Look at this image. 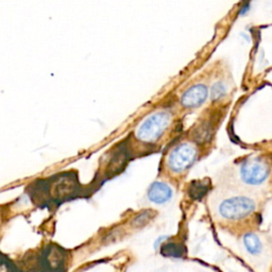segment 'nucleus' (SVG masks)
Instances as JSON below:
<instances>
[{
	"label": "nucleus",
	"instance_id": "obj_1",
	"mask_svg": "<svg viewBox=\"0 0 272 272\" xmlns=\"http://www.w3.org/2000/svg\"><path fill=\"white\" fill-rule=\"evenodd\" d=\"M171 123L167 112H156L148 116L136 130V137L145 143H152L162 137Z\"/></svg>",
	"mask_w": 272,
	"mask_h": 272
},
{
	"label": "nucleus",
	"instance_id": "obj_2",
	"mask_svg": "<svg viewBox=\"0 0 272 272\" xmlns=\"http://www.w3.org/2000/svg\"><path fill=\"white\" fill-rule=\"evenodd\" d=\"M255 207V202L250 198L233 197L222 201L218 207V211L224 219L238 220L253 213Z\"/></svg>",
	"mask_w": 272,
	"mask_h": 272
},
{
	"label": "nucleus",
	"instance_id": "obj_3",
	"mask_svg": "<svg viewBox=\"0 0 272 272\" xmlns=\"http://www.w3.org/2000/svg\"><path fill=\"white\" fill-rule=\"evenodd\" d=\"M197 158V150L192 143H180L168 155V168L176 173H181L188 169Z\"/></svg>",
	"mask_w": 272,
	"mask_h": 272
},
{
	"label": "nucleus",
	"instance_id": "obj_4",
	"mask_svg": "<svg viewBox=\"0 0 272 272\" xmlns=\"http://www.w3.org/2000/svg\"><path fill=\"white\" fill-rule=\"evenodd\" d=\"M269 173V165L260 158H251L246 161L240 168L241 179L249 185L263 184L268 179Z\"/></svg>",
	"mask_w": 272,
	"mask_h": 272
},
{
	"label": "nucleus",
	"instance_id": "obj_5",
	"mask_svg": "<svg viewBox=\"0 0 272 272\" xmlns=\"http://www.w3.org/2000/svg\"><path fill=\"white\" fill-rule=\"evenodd\" d=\"M66 252L56 246H49L41 259V267L45 272H64L66 267Z\"/></svg>",
	"mask_w": 272,
	"mask_h": 272
},
{
	"label": "nucleus",
	"instance_id": "obj_6",
	"mask_svg": "<svg viewBox=\"0 0 272 272\" xmlns=\"http://www.w3.org/2000/svg\"><path fill=\"white\" fill-rule=\"evenodd\" d=\"M207 88L203 84L194 85L188 88L181 98V103L185 108H198L205 102L207 98Z\"/></svg>",
	"mask_w": 272,
	"mask_h": 272
},
{
	"label": "nucleus",
	"instance_id": "obj_7",
	"mask_svg": "<svg viewBox=\"0 0 272 272\" xmlns=\"http://www.w3.org/2000/svg\"><path fill=\"white\" fill-rule=\"evenodd\" d=\"M172 197V190L169 185L164 182H155L150 186L148 191V198L151 202L163 204L168 202Z\"/></svg>",
	"mask_w": 272,
	"mask_h": 272
},
{
	"label": "nucleus",
	"instance_id": "obj_8",
	"mask_svg": "<svg viewBox=\"0 0 272 272\" xmlns=\"http://www.w3.org/2000/svg\"><path fill=\"white\" fill-rule=\"evenodd\" d=\"M244 244L250 254H259L262 251V241L254 233H248L244 237Z\"/></svg>",
	"mask_w": 272,
	"mask_h": 272
},
{
	"label": "nucleus",
	"instance_id": "obj_9",
	"mask_svg": "<svg viewBox=\"0 0 272 272\" xmlns=\"http://www.w3.org/2000/svg\"><path fill=\"white\" fill-rule=\"evenodd\" d=\"M208 191V184L205 182H194L190 187V195L193 199H200Z\"/></svg>",
	"mask_w": 272,
	"mask_h": 272
},
{
	"label": "nucleus",
	"instance_id": "obj_10",
	"mask_svg": "<svg viewBox=\"0 0 272 272\" xmlns=\"http://www.w3.org/2000/svg\"><path fill=\"white\" fill-rule=\"evenodd\" d=\"M182 252H183V250H182V248H181V246L178 244H173V243L166 244L162 248V253L164 255H167V256H180L181 254H182Z\"/></svg>",
	"mask_w": 272,
	"mask_h": 272
},
{
	"label": "nucleus",
	"instance_id": "obj_11",
	"mask_svg": "<svg viewBox=\"0 0 272 272\" xmlns=\"http://www.w3.org/2000/svg\"><path fill=\"white\" fill-rule=\"evenodd\" d=\"M225 93V87L221 83H217V84L214 85L213 89H211V97L214 98L215 100L219 99V98L222 97Z\"/></svg>",
	"mask_w": 272,
	"mask_h": 272
}]
</instances>
